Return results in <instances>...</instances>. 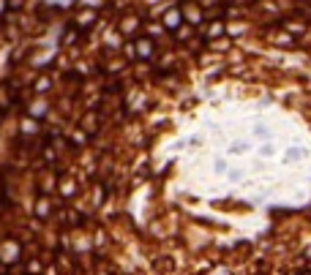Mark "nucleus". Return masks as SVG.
<instances>
[{
	"instance_id": "2",
	"label": "nucleus",
	"mask_w": 311,
	"mask_h": 275,
	"mask_svg": "<svg viewBox=\"0 0 311 275\" xmlns=\"http://www.w3.org/2000/svg\"><path fill=\"white\" fill-rule=\"evenodd\" d=\"M183 16H186L188 22H194V25H197V22L202 19V8H199L197 3H186V5H183Z\"/></svg>"
},
{
	"instance_id": "5",
	"label": "nucleus",
	"mask_w": 311,
	"mask_h": 275,
	"mask_svg": "<svg viewBox=\"0 0 311 275\" xmlns=\"http://www.w3.org/2000/svg\"><path fill=\"white\" fill-rule=\"evenodd\" d=\"M137 49H140L142 57H148V55L153 52V44H151V41H140V46H137Z\"/></svg>"
},
{
	"instance_id": "4",
	"label": "nucleus",
	"mask_w": 311,
	"mask_h": 275,
	"mask_svg": "<svg viewBox=\"0 0 311 275\" xmlns=\"http://www.w3.org/2000/svg\"><path fill=\"white\" fill-rule=\"evenodd\" d=\"M180 16L183 14H177V11H169V14H166V25H169V27H177V25H180Z\"/></svg>"
},
{
	"instance_id": "1",
	"label": "nucleus",
	"mask_w": 311,
	"mask_h": 275,
	"mask_svg": "<svg viewBox=\"0 0 311 275\" xmlns=\"http://www.w3.org/2000/svg\"><path fill=\"white\" fill-rule=\"evenodd\" d=\"M284 30L290 33L292 38H295V36H303V33H306V22H303V19H287V22H284Z\"/></svg>"
},
{
	"instance_id": "3",
	"label": "nucleus",
	"mask_w": 311,
	"mask_h": 275,
	"mask_svg": "<svg viewBox=\"0 0 311 275\" xmlns=\"http://www.w3.org/2000/svg\"><path fill=\"white\" fill-rule=\"evenodd\" d=\"M218 36H224V25L221 22H213L210 30H207V38H218Z\"/></svg>"
},
{
	"instance_id": "6",
	"label": "nucleus",
	"mask_w": 311,
	"mask_h": 275,
	"mask_svg": "<svg viewBox=\"0 0 311 275\" xmlns=\"http://www.w3.org/2000/svg\"><path fill=\"white\" fill-rule=\"evenodd\" d=\"M303 155H306V150H303V147H295V150H290V153H287V158H290V161H301Z\"/></svg>"
}]
</instances>
